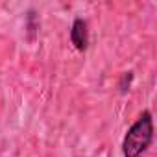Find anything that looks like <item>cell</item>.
Here are the masks:
<instances>
[{
  "label": "cell",
  "instance_id": "7a4b0ae2",
  "mask_svg": "<svg viewBox=\"0 0 157 157\" xmlns=\"http://www.w3.org/2000/svg\"><path fill=\"white\" fill-rule=\"evenodd\" d=\"M70 41L72 44L76 46V50H87L89 46V26L83 19H76L72 22V28H70Z\"/></svg>",
  "mask_w": 157,
  "mask_h": 157
},
{
  "label": "cell",
  "instance_id": "6da1fadb",
  "mask_svg": "<svg viewBox=\"0 0 157 157\" xmlns=\"http://www.w3.org/2000/svg\"><path fill=\"white\" fill-rule=\"evenodd\" d=\"M153 140V120L151 113L144 111L128 129L122 140V153L124 157H140Z\"/></svg>",
  "mask_w": 157,
  "mask_h": 157
}]
</instances>
